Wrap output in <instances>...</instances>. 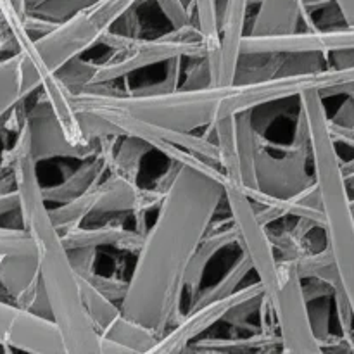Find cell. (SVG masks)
<instances>
[{
	"label": "cell",
	"instance_id": "1",
	"mask_svg": "<svg viewBox=\"0 0 354 354\" xmlns=\"http://www.w3.org/2000/svg\"><path fill=\"white\" fill-rule=\"evenodd\" d=\"M225 173L182 165L145 232L121 310L159 337L182 317L187 270L225 201Z\"/></svg>",
	"mask_w": 354,
	"mask_h": 354
},
{
	"label": "cell",
	"instance_id": "2",
	"mask_svg": "<svg viewBox=\"0 0 354 354\" xmlns=\"http://www.w3.org/2000/svg\"><path fill=\"white\" fill-rule=\"evenodd\" d=\"M354 82L351 68H325L322 71L303 75H283L261 82L207 85L201 88H178L168 93L138 95L131 92L102 90L100 85L86 86L75 95L88 102L104 104L127 111L140 120L152 121L162 127L196 133L201 128H211L218 120L252 111L263 104L289 100L308 90L325 92L334 86Z\"/></svg>",
	"mask_w": 354,
	"mask_h": 354
},
{
	"label": "cell",
	"instance_id": "3",
	"mask_svg": "<svg viewBox=\"0 0 354 354\" xmlns=\"http://www.w3.org/2000/svg\"><path fill=\"white\" fill-rule=\"evenodd\" d=\"M37 165L30 151V133L23 124L12 145L2 152L0 171H12L19 194V218L33 239L40 280L50 304L52 320L57 324L68 354H100V334L90 320L82 299L80 277L69 251L50 218L41 192Z\"/></svg>",
	"mask_w": 354,
	"mask_h": 354
},
{
	"label": "cell",
	"instance_id": "4",
	"mask_svg": "<svg viewBox=\"0 0 354 354\" xmlns=\"http://www.w3.org/2000/svg\"><path fill=\"white\" fill-rule=\"evenodd\" d=\"M297 104L303 107L310 127L311 165L320 187L325 239L354 313V211L349 185L342 175L337 144L328 130V114L320 90L301 93Z\"/></svg>",
	"mask_w": 354,
	"mask_h": 354
},
{
	"label": "cell",
	"instance_id": "5",
	"mask_svg": "<svg viewBox=\"0 0 354 354\" xmlns=\"http://www.w3.org/2000/svg\"><path fill=\"white\" fill-rule=\"evenodd\" d=\"M140 6V0H97L85 9L76 10L50 31L38 38L23 41L17 48L23 55L24 86L28 95L38 92L47 76L64 64L82 57L123 19L124 14Z\"/></svg>",
	"mask_w": 354,
	"mask_h": 354
},
{
	"label": "cell",
	"instance_id": "6",
	"mask_svg": "<svg viewBox=\"0 0 354 354\" xmlns=\"http://www.w3.org/2000/svg\"><path fill=\"white\" fill-rule=\"evenodd\" d=\"M102 44L113 50L104 61L95 62L92 83L107 85L118 78L131 75L158 62H168L173 57H207L206 45L201 38L197 24L183 30H171L156 38H144L138 35H124L111 30Z\"/></svg>",
	"mask_w": 354,
	"mask_h": 354
},
{
	"label": "cell",
	"instance_id": "7",
	"mask_svg": "<svg viewBox=\"0 0 354 354\" xmlns=\"http://www.w3.org/2000/svg\"><path fill=\"white\" fill-rule=\"evenodd\" d=\"M273 147L282 154H273L272 149L265 144V138L258 135V149H256L258 190L248 196L254 204L265 203L266 199H287L315 182V175L308 171V161L311 159L310 127H308L306 114L299 104H297L296 127H294L290 145H273Z\"/></svg>",
	"mask_w": 354,
	"mask_h": 354
},
{
	"label": "cell",
	"instance_id": "8",
	"mask_svg": "<svg viewBox=\"0 0 354 354\" xmlns=\"http://www.w3.org/2000/svg\"><path fill=\"white\" fill-rule=\"evenodd\" d=\"M225 201L237 225L239 249L249 256L256 277L265 289L266 299L273 304L279 297L282 279H280L279 256L272 244L268 227L259 221L254 204L239 185L225 182Z\"/></svg>",
	"mask_w": 354,
	"mask_h": 354
},
{
	"label": "cell",
	"instance_id": "9",
	"mask_svg": "<svg viewBox=\"0 0 354 354\" xmlns=\"http://www.w3.org/2000/svg\"><path fill=\"white\" fill-rule=\"evenodd\" d=\"M279 266L282 286L272 306L275 310L282 351L290 354L324 353L311 327L308 301L303 290V280L297 275L296 261L279 258Z\"/></svg>",
	"mask_w": 354,
	"mask_h": 354
},
{
	"label": "cell",
	"instance_id": "10",
	"mask_svg": "<svg viewBox=\"0 0 354 354\" xmlns=\"http://www.w3.org/2000/svg\"><path fill=\"white\" fill-rule=\"evenodd\" d=\"M0 346L7 351L68 354L64 339L52 318L0 299Z\"/></svg>",
	"mask_w": 354,
	"mask_h": 354
},
{
	"label": "cell",
	"instance_id": "11",
	"mask_svg": "<svg viewBox=\"0 0 354 354\" xmlns=\"http://www.w3.org/2000/svg\"><path fill=\"white\" fill-rule=\"evenodd\" d=\"M259 294H265V289H263L261 282L256 280L251 286L241 287L230 296L220 297V299L209 301V303L199 304L192 310H187V313H183L180 320L166 334L159 337V341L156 342L151 353L171 354L187 351V348L194 341H197L201 335L206 334L218 322H223L225 317L230 313L232 308L237 306L242 301L259 296Z\"/></svg>",
	"mask_w": 354,
	"mask_h": 354
},
{
	"label": "cell",
	"instance_id": "12",
	"mask_svg": "<svg viewBox=\"0 0 354 354\" xmlns=\"http://www.w3.org/2000/svg\"><path fill=\"white\" fill-rule=\"evenodd\" d=\"M24 124H26L28 133H30L31 156L37 162L48 161V159L85 161V159L99 154L100 151V140L86 145H75L68 140L44 92L35 100L33 106L26 111Z\"/></svg>",
	"mask_w": 354,
	"mask_h": 354
},
{
	"label": "cell",
	"instance_id": "13",
	"mask_svg": "<svg viewBox=\"0 0 354 354\" xmlns=\"http://www.w3.org/2000/svg\"><path fill=\"white\" fill-rule=\"evenodd\" d=\"M40 280L37 249L23 227L0 228V286L12 301L21 299Z\"/></svg>",
	"mask_w": 354,
	"mask_h": 354
},
{
	"label": "cell",
	"instance_id": "14",
	"mask_svg": "<svg viewBox=\"0 0 354 354\" xmlns=\"http://www.w3.org/2000/svg\"><path fill=\"white\" fill-rule=\"evenodd\" d=\"M85 197L90 207V216L116 213L140 214L158 209L165 199V192L154 187L144 189L131 176L120 171H109L95 189L85 194Z\"/></svg>",
	"mask_w": 354,
	"mask_h": 354
},
{
	"label": "cell",
	"instance_id": "15",
	"mask_svg": "<svg viewBox=\"0 0 354 354\" xmlns=\"http://www.w3.org/2000/svg\"><path fill=\"white\" fill-rule=\"evenodd\" d=\"M120 138L121 137L102 138L100 140L99 154L82 161V165L73 169L57 185L45 187V189L41 187V192H44L47 204L54 203L57 206V204L69 203V201L76 199V197L95 189L106 178L107 173H109L111 158H113L114 149H116Z\"/></svg>",
	"mask_w": 354,
	"mask_h": 354
},
{
	"label": "cell",
	"instance_id": "16",
	"mask_svg": "<svg viewBox=\"0 0 354 354\" xmlns=\"http://www.w3.org/2000/svg\"><path fill=\"white\" fill-rule=\"evenodd\" d=\"M249 0H225L221 14V47L216 66L211 71L209 85L234 83L242 55V40L245 37V17Z\"/></svg>",
	"mask_w": 354,
	"mask_h": 354
},
{
	"label": "cell",
	"instance_id": "17",
	"mask_svg": "<svg viewBox=\"0 0 354 354\" xmlns=\"http://www.w3.org/2000/svg\"><path fill=\"white\" fill-rule=\"evenodd\" d=\"M239 242V230L235 225L232 214H228L223 220L211 223L209 230L204 235L201 241L199 248H197L196 254H194L192 261H190L189 270L185 275V294L189 296L190 303L197 297V294L203 290V280L204 272H206L207 265L211 259L223 249L230 248V245H237Z\"/></svg>",
	"mask_w": 354,
	"mask_h": 354
},
{
	"label": "cell",
	"instance_id": "18",
	"mask_svg": "<svg viewBox=\"0 0 354 354\" xmlns=\"http://www.w3.org/2000/svg\"><path fill=\"white\" fill-rule=\"evenodd\" d=\"M144 232L137 230V228H124L120 223H104L97 225V227H80L71 228V230L62 234V241H64L68 249H78V248H114L120 251L131 252L137 254L140 251L142 244H144Z\"/></svg>",
	"mask_w": 354,
	"mask_h": 354
},
{
	"label": "cell",
	"instance_id": "19",
	"mask_svg": "<svg viewBox=\"0 0 354 354\" xmlns=\"http://www.w3.org/2000/svg\"><path fill=\"white\" fill-rule=\"evenodd\" d=\"M211 128L214 131V142H216L218 156H220V168L223 169L225 178H227V182L242 187L237 120H235V116L221 118Z\"/></svg>",
	"mask_w": 354,
	"mask_h": 354
},
{
	"label": "cell",
	"instance_id": "20",
	"mask_svg": "<svg viewBox=\"0 0 354 354\" xmlns=\"http://www.w3.org/2000/svg\"><path fill=\"white\" fill-rule=\"evenodd\" d=\"M28 97L30 95L24 86L23 55L14 52L0 59V120Z\"/></svg>",
	"mask_w": 354,
	"mask_h": 354
},
{
	"label": "cell",
	"instance_id": "21",
	"mask_svg": "<svg viewBox=\"0 0 354 354\" xmlns=\"http://www.w3.org/2000/svg\"><path fill=\"white\" fill-rule=\"evenodd\" d=\"M100 335L127 346V348H130L135 354L151 353L152 348L156 346V342L159 341V335L156 334L152 328L145 327L144 324L127 317L124 313H121L113 324L107 325V327L100 332Z\"/></svg>",
	"mask_w": 354,
	"mask_h": 354
},
{
	"label": "cell",
	"instance_id": "22",
	"mask_svg": "<svg viewBox=\"0 0 354 354\" xmlns=\"http://www.w3.org/2000/svg\"><path fill=\"white\" fill-rule=\"evenodd\" d=\"M237 120L239 156H241L242 187L248 196L258 190L256 183V149H258V133L252 127V111H245L235 116Z\"/></svg>",
	"mask_w": 354,
	"mask_h": 354
},
{
	"label": "cell",
	"instance_id": "23",
	"mask_svg": "<svg viewBox=\"0 0 354 354\" xmlns=\"http://www.w3.org/2000/svg\"><path fill=\"white\" fill-rule=\"evenodd\" d=\"M279 344L282 349L279 332H251L249 337L235 339H206L197 341L194 348L187 351H207V353H248V351H268Z\"/></svg>",
	"mask_w": 354,
	"mask_h": 354
},
{
	"label": "cell",
	"instance_id": "24",
	"mask_svg": "<svg viewBox=\"0 0 354 354\" xmlns=\"http://www.w3.org/2000/svg\"><path fill=\"white\" fill-rule=\"evenodd\" d=\"M251 272H254L251 259H249L248 254H244V252L241 251L239 252L237 259H235V261L228 266V270L225 272V275L221 277L216 283H213V286L207 287V289H203L199 294H197L196 299L189 304V310L199 306V304L209 303V301L220 299V297L234 294L235 290L241 289L242 282L248 279L249 273Z\"/></svg>",
	"mask_w": 354,
	"mask_h": 354
},
{
	"label": "cell",
	"instance_id": "25",
	"mask_svg": "<svg viewBox=\"0 0 354 354\" xmlns=\"http://www.w3.org/2000/svg\"><path fill=\"white\" fill-rule=\"evenodd\" d=\"M194 10H196L201 38L206 45L209 71H213L221 47V17L218 16V2L216 0H194Z\"/></svg>",
	"mask_w": 354,
	"mask_h": 354
},
{
	"label": "cell",
	"instance_id": "26",
	"mask_svg": "<svg viewBox=\"0 0 354 354\" xmlns=\"http://www.w3.org/2000/svg\"><path fill=\"white\" fill-rule=\"evenodd\" d=\"M282 61L283 54L280 52H244L239 61L234 82H261L279 76Z\"/></svg>",
	"mask_w": 354,
	"mask_h": 354
},
{
	"label": "cell",
	"instance_id": "27",
	"mask_svg": "<svg viewBox=\"0 0 354 354\" xmlns=\"http://www.w3.org/2000/svg\"><path fill=\"white\" fill-rule=\"evenodd\" d=\"M80 287H82V299L83 304H85L86 313H88L90 320H92V324L95 325V328L100 334L107 325L113 324L123 313L121 304H118L116 301L104 296L85 277H80Z\"/></svg>",
	"mask_w": 354,
	"mask_h": 354
},
{
	"label": "cell",
	"instance_id": "28",
	"mask_svg": "<svg viewBox=\"0 0 354 354\" xmlns=\"http://www.w3.org/2000/svg\"><path fill=\"white\" fill-rule=\"evenodd\" d=\"M152 151H154V147L149 142L138 137H131V135H124L118 140L116 149H114L109 171H120L137 180L138 173H140L142 159Z\"/></svg>",
	"mask_w": 354,
	"mask_h": 354
},
{
	"label": "cell",
	"instance_id": "29",
	"mask_svg": "<svg viewBox=\"0 0 354 354\" xmlns=\"http://www.w3.org/2000/svg\"><path fill=\"white\" fill-rule=\"evenodd\" d=\"M297 275L301 280L318 279L324 282L330 283V286H339L341 279H339L337 266H335L334 256H332L330 248L327 244L317 251H310L303 254L301 258L296 259Z\"/></svg>",
	"mask_w": 354,
	"mask_h": 354
},
{
	"label": "cell",
	"instance_id": "30",
	"mask_svg": "<svg viewBox=\"0 0 354 354\" xmlns=\"http://www.w3.org/2000/svg\"><path fill=\"white\" fill-rule=\"evenodd\" d=\"M334 304V296L317 297V299L308 301V313H310L311 327L315 335L322 344V349H327L330 346L334 335L330 334V310Z\"/></svg>",
	"mask_w": 354,
	"mask_h": 354
},
{
	"label": "cell",
	"instance_id": "31",
	"mask_svg": "<svg viewBox=\"0 0 354 354\" xmlns=\"http://www.w3.org/2000/svg\"><path fill=\"white\" fill-rule=\"evenodd\" d=\"M93 68H95V62L93 61L76 57L73 59V61H69L68 64L62 66L55 75H57V78L61 80L73 93H76L80 92V90L86 88V86L92 83Z\"/></svg>",
	"mask_w": 354,
	"mask_h": 354
},
{
	"label": "cell",
	"instance_id": "32",
	"mask_svg": "<svg viewBox=\"0 0 354 354\" xmlns=\"http://www.w3.org/2000/svg\"><path fill=\"white\" fill-rule=\"evenodd\" d=\"M185 57H173L169 59L168 64H166V73L165 80L154 83V85H145L138 86V88L130 90L131 93H138V95H152V93H168L175 92L180 88V80L183 78V71H185V66H183Z\"/></svg>",
	"mask_w": 354,
	"mask_h": 354
},
{
	"label": "cell",
	"instance_id": "33",
	"mask_svg": "<svg viewBox=\"0 0 354 354\" xmlns=\"http://www.w3.org/2000/svg\"><path fill=\"white\" fill-rule=\"evenodd\" d=\"M95 2L97 0H45L44 3L28 10V12H33L37 16L45 17V19L54 21V23H61L66 17L75 14L76 10L85 9Z\"/></svg>",
	"mask_w": 354,
	"mask_h": 354
},
{
	"label": "cell",
	"instance_id": "34",
	"mask_svg": "<svg viewBox=\"0 0 354 354\" xmlns=\"http://www.w3.org/2000/svg\"><path fill=\"white\" fill-rule=\"evenodd\" d=\"M168 23L171 24V30H183V28L194 26L192 23V7L187 6L185 0H154Z\"/></svg>",
	"mask_w": 354,
	"mask_h": 354
},
{
	"label": "cell",
	"instance_id": "35",
	"mask_svg": "<svg viewBox=\"0 0 354 354\" xmlns=\"http://www.w3.org/2000/svg\"><path fill=\"white\" fill-rule=\"evenodd\" d=\"M80 277H85L88 282H92L104 296H107L109 299L116 301V303H123L124 296H127V290H128V280L123 279H116V277H107L102 275V273H97V272H90L86 275H80Z\"/></svg>",
	"mask_w": 354,
	"mask_h": 354
},
{
	"label": "cell",
	"instance_id": "36",
	"mask_svg": "<svg viewBox=\"0 0 354 354\" xmlns=\"http://www.w3.org/2000/svg\"><path fill=\"white\" fill-rule=\"evenodd\" d=\"M211 83V71L207 57L190 59V64L183 71V83L180 88H201Z\"/></svg>",
	"mask_w": 354,
	"mask_h": 354
},
{
	"label": "cell",
	"instance_id": "37",
	"mask_svg": "<svg viewBox=\"0 0 354 354\" xmlns=\"http://www.w3.org/2000/svg\"><path fill=\"white\" fill-rule=\"evenodd\" d=\"M12 211H19V194L16 189L14 173H6V176L0 178V216Z\"/></svg>",
	"mask_w": 354,
	"mask_h": 354
},
{
	"label": "cell",
	"instance_id": "38",
	"mask_svg": "<svg viewBox=\"0 0 354 354\" xmlns=\"http://www.w3.org/2000/svg\"><path fill=\"white\" fill-rule=\"evenodd\" d=\"M69 258H71L73 266H75L78 275H86L90 272H95V258L97 249L95 248H78V249H68Z\"/></svg>",
	"mask_w": 354,
	"mask_h": 354
},
{
	"label": "cell",
	"instance_id": "39",
	"mask_svg": "<svg viewBox=\"0 0 354 354\" xmlns=\"http://www.w3.org/2000/svg\"><path fill=\"white\" fill-rule=\"evenodd\" d=\"M100 354H135L130 348L100 335Z\"/></svg>",
	"mask_w": 354,
	"mask_h": 354
},
{
	"label": "cell",
	"instance_id": "40",
	"mask_svg": "<svg viewBox=\"0 0 354 354\" xmlns=\"http://www.w3.org/2000/svg\"><path fill=\"white\" fill-rule=\"evenodd\" d=\"M334 6L337 7L344 23L354 26V0H334Z\"/></svg>",
	"mask_w": 354,
	"mask_h": 354
},
{
	"label": "cell",
	"instance_id": "41",
	"mask_svg": "<svg viewBox=\"0 0 354 354\" xmlns=\"http://www.w3.org/2000/svg\"><path fill=\"white\" fill-rule=\"evenodd\" d=\"M14 6L17 7V10H19L21 14H24L26 16L28 14V0H12Z\"/></svg>",
	"mask_w": 354,
	"mask_h": 354
},
{
	"label": "cell",
	"instance_id": "42",
	"mask_svg": "<svg viewBox=\"0 0 354 354\" xmlns=\"http://www.w3.org/2000/svg\"><path fill=\"white\" fill-rule=\"evenodd\" d=\"M45 0H28V10L35 9V7H38L40 3H44Z\"/></svg>",
	"mask_w": 354,
	"mask_h": 354
}]
</instances>
